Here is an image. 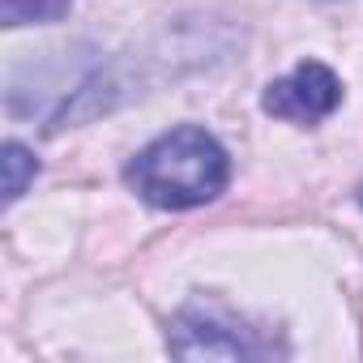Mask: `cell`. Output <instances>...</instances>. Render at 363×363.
<instances>
[{
  "mask_svg": "<svg viewBox=\"0 0 363 363\" xmlns=\"http://www.w3.org/2000/svg\"><path fill=\"white\" fill-rule=\"evenodd\" d=\"M124 179L141 201L158 210H193V206L214 201L227 189L231 158L206 128L184 124V128L150 141L128 162Z\"/></svg>",
  "mask_w": 363,
  "mask_h": 363,
  "instance_id": "cell-1",
  "label": "cell"
},
{
  "mask_svg": "<svg viewBox=\"0 0 363 363\" xmlns=\"http://www.w3.org/2000/svg\"><path fill=\"white\" fill-rule=\"evenodd\" d=\"M337 103H342V82L320 60H303L299 69H291L286 77H278L265 90V99H261V107L269 116L291 120V124H316Z\"/></svg>",
  "mask_w": 363,
  "mask_h": 363,
  "instance_id": "cell-2",
  "label": "cell"
},
{
  "mask_svg": "<svg viewBox=\"0 0 363 363\" xmlns=\"http://www.w3.org/2000/svg\"><path fill=\"white\" fill-rule=\"evenodd\" d=\"M171 354H179V359H248V354H257V346L235 325L189 308V312H179V320L171 329Z\"/></svg>",
  "mask_w": 363,
  "mask_h": 363,
  "instance_id": "cell-3",
  "label": "cell"
},
{
  "mask_svg": "<svg viewBox=\"0 0 363 363\" xmlns=\"http://www.w3.org/2000/svg\"><path fill=\"white\" fill-rule=\"evenodd\" d=\"M73 0H0L5 26H30V22H56L69 13Z\"/></svg>",
  "mask_w": 363,
  "mask_h": 363,
  "instance_id": "cell-4",
  "label": "cell"
},
{
  "mask_svg": "<svg viewBox=\"0 0 363 363\" xmlns=\"http://www.w3.org/2000/svg\"><path fill=\"white\" fill-rule=\"evenodd\" d=\"M0 154H5V158H0V162H5V201H18L26 193V184L39 175V162L18 141H5V150H0Z\"/></svg>",
  "mask_w": 363,
  "mask_h": 363,
  "instance_id": "cell-5",
  "label": "cell"
},
{
  "mask_svg": "<svg viewBox=\"0 0 363 363\" xmlns=\"http://www.w3.org/2000/svg\"><path fill=\"white\" fill-rule=\"evenodd\" d=\"M359 206H363V184H359Z\"/></svg>",
  "mask_w": 363,
  "mask_h": 363,
  "instance_id": "cell-6",
  "label": "cell"
}]
</instances>
